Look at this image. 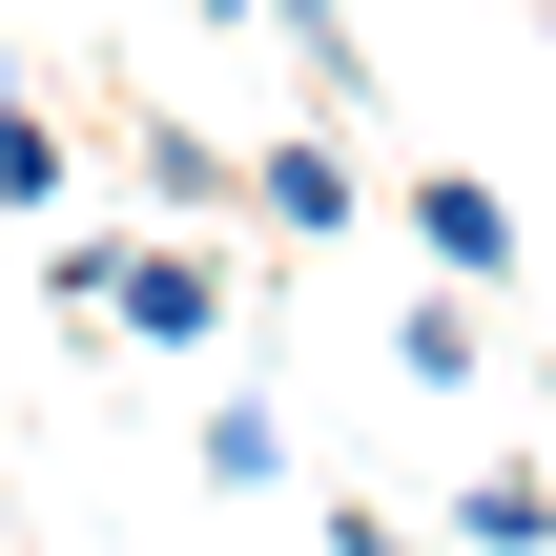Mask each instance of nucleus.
<instances>
[{"instance_id": "7", "label": "nucleus", "mask_w": 556, "mask_h": 556, "mask_svg": "<svg viewBox=\"0 0 556 556\" xmlns=\"http://www.w3.org/2000/svg\"><path fill=\"white\" fill-rule=\"evenodd\" d=\"M248 21H268V41L330 83V103H371V62H351V0H248Z\"/></svg>"}, {"instance_id": "5", "label": "nucleus", "mask_w": 556, "mask_h": 556, "mask_svg": "<svg viewBox=\"0 0 556 556\" xmlns=\"http://www.w3.org/2000/svg\"><path fill=\"white\" fill-rule=\"evenodd\" d=\"M0 206H21V227L62 206V124H41V83H21V41H0Z\"/></svg>"}, {"instance_id": "8", "label": "nucleus", "mask_w": 556, "mask_h": 556, "mask_svg": "<svg viewBox=\"0 0 556 556\" xmlns=\"http://www.w3.org/2000/svg\"><path fill=\"white\" fill-rule=\"evenodd\" d=\"M454 536H475V556H556V495H536V475H475Z\"/></svg>"}, {"instance_id": "9", "label": "nucleus", "mask_w": 556, "mask_h": 556, "mask_svg": "<svg viewBox=\"0 0 556 556\" xmlns=\"http://www.w3.org/2000/svg\"><path fill=\"white\" fill-rule=\"evenodd\" d=\"M144 186H165V227H206V206H227V144H206V124H144Z\"/></svg>"}, {"instance_id": "4", "label": "nucleus", "mask_w": 556, "mask_h": 556, "mask_svg": "<svg viewBox=\"0 0 556 556\" xmlns=\"http://www.w3.org/2000/svg\"><path fill=\"white\" fill-rule=\"evenodd\" d=\"M392 371H413V392H475V371H495L475 289H413V309H392Z\"/></svg>"}, {"instance_id": "3", "label": "nucleus", "mask_w": 556, "mask_h": 556, "mask_svg": "<svg viewBox=\"0 0 556 556\" xmlns=\"http://www.w3.org/2000/svg\"><path fill=\"white\" fill-rule=\"evenodd\" d=\"M248 206H268V227H309V248H330V227H351V144H330V124H289V144H268V165H248Z\"/></svg>"}, {"instance_id": "10", "label": "nucleus", "mask_w": 556, "mask_h": 556, "mask_svg": "<svg viewBox=\"0 0 556 556\" xmlns=\"http://www.w3.org/2000/svg\"><path fill=\"white\" fill-rule=\"evenodd\" d=\"M330 556H413V536H392V516H351V495H330Z\"/></svg>"}, {"instance_id": "6", "label": "nucleus", "mask_w": 556, "mask_h": 556, "mask_svg": "<svg viewBox=\"0 0 556 556\" xmlns=\"http://www.w3.org/2000/svg\"><path fill=\"white\" fill-rule=\"evenodd\" d=\"M206 495H289V413L227 392V413H206Z\"/></svg>"}, {"instance_id": "2", "label": "nucleus", "mask_w": 556, "mask_h": 556, "mask_svg": "<svg viewBox=\"0 0 556 556\" xmlns=\"http://www.w3.org/2000/svg\"><path fill=\"white\" fill-rule=\"evenodd\" d=\"M413 248H433L454 289H495V268H516V206H495L475 165H433V186H413Z\"/></svg>"}, {"instance_id": "1", "label": "nucleus", "mask_w": 556, "mask_h": 556, "mask_svg": "<svg viewBox=\"0 0 556 556\" xmlns=\"http://www.w3.org/2000/svg\"><path fill=\"white\" fill-rule=\"evenodd\" d=\"M62 289H83L124 351H227V268H206V248H83Z\"/></svg>"}]
</instances>
